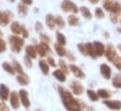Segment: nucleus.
<instances>
[{"label": "nucleus", "mask_w": 121, "mask_h": 111, "mask_svg": "<svg viewBox=\"0 0 121 111\" xmlns=\"http://www.w3.org/2000/svg\"><path fill=\"white\" fill-rule=\"evenodd\" d=\"M59 95L62 100V104L67 111H82L84 109L85 104L80 102V100H77L74 98L72 92L69 90L68 88L59 86L57 88Z\"/></svg>", "instance_id": "nucleus-1"}, {"label": "nucleus", "mask_w": 121, "mask_h": 111, "mask_svg": "<svg viewBox=\"0 0 121 111\" xmlns=\"http://www.w3.org/2000/svg\"><path fill=\"white\" fill-rule=\"evenodd\" d=\"M8 41H9V49L13 53H15V54L21 53V51L23 50L24 45H25V39L23 37L12 34V35L9 36Z\"/></svg>", "instance_id": "nucleus-2"}, {"label": "nucleus", "mask_w": 121, "mask_h": 111, "mask_svg": "<svg viewBox=\"0 0 121 111\" xmlns=\"http://www.w3.org/2000/svg\"><path fill=\"white\" fill-rule=\"evenodd\" d=\"M60 7L64 12H69L70 14H76L79 12L78 6L71 0H63L61 2Z\"/></svg>", "instance_id": "nucleus-3"}, {"label": "nucleus", "mask_w": 121, "mask_h": 111, "mask_svg": "<svg viewBox=\"0 0 121 111\" xmlns=\"http://www.w3.org/2000/svg\"><path fill=\"white\" fill-rule=\"evenodd\" d=\"M104 56H106V58L108 59V61H110V62L113 63V64H114V63L118 59V57H119V56H118L117 50H116V48L114 47L113 44H107V45L105 46V53H104Z\"/></svg>", "instance_id": "nucleus-4"}, {"label": "nucleus", "mask_w": 121, "mask_h": 111, "mask_svg": "<svg viewBox=\"0 0 121 111\" xmlns=\"http://www.w3.org/2000/svg\"><path fill=\"white\" fill-rule=\"evenodd\" d=\"M103 9L111 13L119 14L121 12V5L117 1H108L103 3Z\"/></svg>", "instance_id": "nucleus-5"}, {"label": "nucleus", "mask_w": 121, "mask_h": 111, "mask_svg": "<svg viewBox=\"0 0 121 111\" xmlns=\"http://www.w3.org/2000/svg\"><path fill=\"white\" fill-rule=\"evenodd\" d=\"M69 89L70 91L72 92L73 95H76V96H81L83 93H84V86L83 84L81 83L80 81L78 80H72L70 83H69Z\"/></svg>", "instance_id": "nucleus-6"}, {"label": "nucleus", "mask_w": 121, "mask_h": 111, "mask_svg": "<svg viewBox=\"0 0 121 111\" xmlns=\"http://www.w3.org/2000/svg\"><path fill=\"white\" fill-rule=\"evenodd\" d=\"M13 18V14L10 10H1L0 9V27H7L10 24Z\"/></svg>", "instance_id": "nucleus-7"}, {"label": "nucleus", "mask_w": 121, "mask_h": 111, "mask_svg": "<svg viewBox=\"0 0 121 111\" xmlns=\"http://www.w3.org/2000/svg\"><path fill=\"white\" fill-rule=\"evenodd\" d=\"M18 93H19L21 105L25 108L28 109L31 106V102H30V99H29V93H28V91L26 89H25V88H21Z\"/></svg>", "instance_id": "nucleus-8"}, {"label": "nucleus", "mask_w": 121, "mask_h": 111, "mask_svg": "<svg viewBox=\"0 0 121 111\" xmlns=\"http://www.w3.org/2000/svg\"><path fill=\"white\" fill-rule=\"evenodd\" d=\"M69 72L76 78H78V79H85L86 78V74L83 72V70L79 66H77L75 64H69Z\"/></svg>", "instance_id": "nucleus-9"}, {"label": "nucleus", "mask_w": 121, "mask_h": 111, "mask_svg": "<svg viewBox=\"0 0 121 111\" xmlns=\"http://www.w3.org/2000/svg\"><path fill=\"white\" fill-rule=\"evenodd\" d=\"M25 28H26V26L20 24L18 21H13L10 23V31L12 32L13 35H18V36L22 37V34H23Z\"/></svg>", "instance_id": "nucleus-10"}, {"label": "nucleus", "mask_w": 121, "mask_h": 111, "mask_svg": "<svg viewBox=\"0 0 121 111\" xmlns=\"http://www.w3.org/2000/svg\"><path fill=\"white\" fill-rule=\"evenodd\" d=\"M99 73H100L101 76L104 79H106V80H110L112 78V69L106 63L100 64V66H99Z\"/></svg>", "instance_id": "nucleus-11"}, {"label": "nucleus", "mask_w": 121, "mask_h": 111, "mask_svg": "<svg viewBox=\"0 0 121 111\" xmlns=\"http://www.w3.org/2000/svg\"><path fill=\"white\" fill-rule=\"evenodd\" d=\"M9 104L10 106L13 109H18L21 106V101H20V97H19V93L16 91H11L10 95H9Z\"/></svg>", "instance_id": "nucleus-12"}, {"label": "nucleus", "mask_w": 121, "mask_h": 111, "mask_svg": "<svg viewBox=\"0 0 121 111\" xmlns=\"http://www.w3.org/2000/svg\"><path fill=\"white\" fill-rule=\"evenodd\" d=\"M102 103L104 106H106L111 110L117 111L121 109V102L118 100H109L108 99V100L102 101Z\"/></svg>", "instance_id": "nucleus-13"}, {"label": "nucleus", "mask_w": 121, "mask_h": 111, "mask_svg": "<svg viewBox=\"0 0 121 111\" xmlns=\"http://www.w3.org/2000/svg\"><path fill=\"white\" fill-rule=\"evenodd\" d=\"M10 90L9 87L6 84H0V100L2 101H8L9 99L10 95Z\"/></svg>", "instance_id": "nucleus-14"}, {"label": "nucleus", "mask_w": 121, "mask_h": 111, "mask_svg": "<svg viewBox=\"0 0 121 111\" xmlns=\"http://www.w3.org/2000/svg\"><path fill=\"white\" fill-rule=\"evenodd\" d=\"M93 45H94V50H95V54L97 56V57H99V56H104V53H105V45L102 42H93Z\"/></svg>", "instance_id": "nucleus-15"}, {"label": "nucleus", "mask_w": 121, "mask_h": 111, "mask_svg": "<svg viewBox=\"0 0 121 111\" xmlns=\"http://www.w3.org/2000/svg\"><path fill=\"white\" fill-rule=\"evenodd\" d=\"M45 24H46L47 28H49L50 30H55L56 28V16H54L51 13L46 14V16H45Z\"/></svg>", "instance_id": "nucleus-16"}, {"label": "nucleus", "mask_w": 121, "mask_h": 111, "mask_svg": "<svg viewBox=\"0 0 121 111\" xmlns=\"http://www.w3.org/2000/svg\"><path fill=\"white\" fill-rule=\"evenodd\" d=\"M53 76H54L58 82H60V83H65L66 80H67V74H66L63 71H61L60 69L55 70V71L53 72Z\"/></svg>", "instance_id": "nucleus-17"}, {"label": "nucleus", "mask_w": 121, "mask_h": 111, "mask_svg": "<svg viewBox=\"0 0 121 111\" xmlns=\"http://www.w3.org/2000/svg\"><path fill=\"white\" fill-rule=\"evenodd\" d=\"M17 12L19 14V16L21 17H26L28 12H29V9H28V6L24 4V3H19L17 5Z\"/></svg>", "instance_id": "nucleus-18"}, {"label": "nucleus", "mask_w": 121, "mask_h": 111, "mask_svg": "<svg viewBox=\"0 0 121 111\" xmlns=\"http://www.w3.org/2000/svg\"><path fill=\"white\" fill-rule=\"evenodd\" d=\"M39 69H40L41 73L44 75H48L49 74V73H50V66L47 63L46 59H40V60H39Z\"/></svg>", "instance_id": "nucleus-19"}, {"label": "nucleus", "mask_w": 121, "mask_h": 111, "mask_svg": "<svg viewBox=\"0 0 121 111\" xmlns=\"http://www.w3.org/2000/svg\"><path fill=\"white\" fill-rule=\"evenodd\" d=\"M16 80H17V82H18L19 85L24 86V87L25 86H27L29 84V77H28V75L26 73L21 74H17Z\"/></svg>", "instance_id": "nucleus-20"}, {"label": "nucleus", "mask_w": 121, "mask_h": 111, "mask_svg": "<svg viewBox=\"0 0 121 111\" xmlns=\"http://www.w3.org/2000/svg\"><path fill=\"white\" fill-rule=\"evenodd\" d=\"M26 55L28 56L29 57H31L32 59H36L37 56H38V53H37V50H36V47L35 45H27L26 46Z\"/></svg>", "instance_id": "nucleus-21"}, {"label": "nucleus", "mask_w": 121, "mask_h": 111, "mask_svg": "<svg viewBox=\"0 0 121 111\" xmlns=\"http://www.w3.org/2000/svg\"><path fill=\"white\" fill-rule=\"evenodd\" d=\"M67 21L70 27H78L80 25V19L76 16V14H69L68 16Z\"/></svg>", "instance_id": "nucleus-22"}, {"label": "nucleus", "mask_w": 121, "mask_h": 111, "mask_svg": "<svg viewBox=\"0 0 121 111\" xmlns=\"http://www.w3.org/2000/svg\"><path fill=\"white\" fill-rule=\"evenodd\" d=\"M97 93H98L99 97L103 99V100H108L112 96V92L106 88H99V89H98Z\"/></svg>", "instance_id": "nucleus-23"}, {"label": "nucleus", "mask_w": 121, "mask_h": 111, "mask_svg": "<svg viewBox=\"0 0 121 111\" xmlns=\"http://www.w3.org/2000/svg\"><path fill=\"white\" fill-rule=\"evenodd\" d=\"M54 48H55L56 53L59 56H61V57H62V56H66L68 51H67V49L65 48V46L61 45V44L57 43V42H56V43L54 44Z\"/></svg>", "instance_id": "nucleus-24"}, {"label": "nucleus", "mask_w": 121, "mask_h": 111, "mask_svg": "<svg viewBox=\"0 0 121 111\" xmlns=\"http://www.w3.org/2000/svg\"><path fill=\"white\" fill-rule=\"evenodd\" d=\"M2 68L4 69V71H6V72H7L8 74H9L10 75H14V74H16L12 63H9V62H7V61H6V62H3Z\"/></svg>", "instance_id": "nucleus-25"}, {"label": "nucleus", "mask_w": 121, "mask_h": 111, "mask_svg": "<svg viewBox=\"0 0 121 111\" xmlns=\"http://www.w3.org/2000/svg\"><path fill=\"white\" fill-rule=\"evenodd\" d=\"M79 11L81 12V14H82V16L84 18H86V19H91L92 18V13H91L90 9L87 7H86V6L80 7L79 8Z\"/></svg>", "instance_id": "nucleus-26"}, {"label": "nucleus", "mask_w": 121, "mask_h": 111, "mask_svg": "<svg viewBox=\"0 0 121 111\" xmlns=\"http://www.w3.org/2000/svg\"><path fill=\"white\" fill-rule=\"evenodd\" d=\"M86 53L87 56H90L92 58H97V56L95 54V50H94V45L93 42H86Z\"/></svg>", "instance_id": "nucleus-27"}, {"label": "nucleus", "mask_w": 121, "mask_h": 111, "mask_svg": "<svg viewBox=\"0 0 121 111\" xmlns=\"http://www.w3.org/2000/svg\"><path fill=\"white\" fill-rule=\"evenodd\" d=\"M112 85L114 86V88L121 89V74H117L112 78Z\"/></svg>", "instance_id": "nucleus-28"}, {"label": "nucleus", "mask_w": 121, "mask_h": 111, "mask_svg": "<svg viewBox=\"0 0 121 111\" xmlns=\"http://www.w3.org/2000/svg\"><path fill=\"white\" fill-rule=\"evenodd\" d=\"M56 40L57 43H59V44L63 45V46H65L67 44V39H66L65 35L63 33L59 32V31H57L56 34Z\"/></svg>", "instance_id": "nucleus-29"}, {"label": "nucleus", "mask_w": 121, "mask_h": 111, "mask_svg": "<svg viewBox=\"0 0 121 111\" xmlns=\"http://www.w3.org/2000/svg\"><path fill=\"white\" fill-rule=\"evenodd\" d=\"M58 66H59V69L61 71H63L66 74H69L70 73L69 72V67L68 63L64 59H59L58 60Z\"/></svg>", "instance_id": "nucleus-30"}, {"label": "nucleus", "mask_w": 121, "mask_h": 111, "mask_svg": "<svg viewBox=\"0 0 121 111\" xmlns=\"http://www.w3.org/2000/svg\"><path fill=\"white\" fill-rule=\"evenodd\" d=\"M36 47V50H37V53H38V56H39L40 57H47V53H46V50L44 49V47L42 46V44L39 42L38 44L35 45Z\"/></svg>", "instance_id": "nucleus-31"}, {"label": "nucleus", "mask_w": 121, "mask_h": 111, "mask_svg": "<svg viewBox=\"0 0 121 111\" xmlns=\"http://www.w3.org/2000/svg\"><path fill=\"white\" fill-rule=\"evenodd\" d=\"M86 93H87V97L89 98L90 101H92V102H97V101H99V97L97 91H95V90H93V89H87Z\"/></svg>", "instance_id": "nucleus-32"}, {"label": "nucleus", "mask_w": 121, "mask_h": 111, "mask_svg": "<svg viewBox=\"0 0 121 111\" xmlns=\"http://www.w3.org/2000/svg\"><path fill=\"white\" fill-rule=\"evenodd\" d=\"M12 65H13L14 70H15V72H16L17 74H24V73H25V72H24V69H23V66H22L21 63L18 62L17 60H13V61H12Z\"/></svg>", "instance_id": "nucleus-33"}, {"label": "nucleus", "mask_w": 121, "mask_h": 111, "mask_svg": "<svg viewBox=\"0 0 121 111\" xmlns=\"http://www.w3.org/2000/svg\"><path fill=\"white\" fill-rule=\"evenodd\" d=\"M56 28H65V25H66V22L63 19V17H61L59 15H56Z\"/></svg>", "instance_id": "nucleus-34"}, {"label": "nucleus", "mask_w": 121, "mask_h": 111, "mask_svg": "<svg viewBox=\"0 0 121 111\" xmlns=\"http://www.w3.org/2000/svg\"><path fill=\"white\" fill-rule=\"evenodd\" d=\"M95 17L98 19H103L105 17L104 10L101 8H96L95 9Z\"/></svg>", "instance_id": "nucleus-35"}, {"label": "nucleus", "mask_w": 121, "mask_h": 111, "mask_svg": "<svg viewBox=\"0 0 121 111\" xmlns=\"http://www.w3.org/2000/svg\"><path fill=\"white\" fill-rule=\"evenodd\" d=\"M39 40H40V42H46V43H50V42H51V38H50V36H49L48 34H46V33H43V32L39 33Z\"/></svg>", "instance_id": "nucleus-36"}, {"label": "nucleus", "mask_w": 121, "mask_h": 111, "mask_svg": "<svg viewBox=\"0 0 121 111\" xmlns=\"http://www.w3.org/2000/svg\"><path fill=\"white\" fill-rule=\"evenodd\" d=\"M24 64L25 66L27 68V69H31L33 67V61H32V58L29 57L28 56H24Z\"/></svg>", "instance_id": "nucleus-37"}, {"label": "nucleus", "mask_w": 121, "mask_h": 111, "mask_svg": "<svg viewBox=\"0 0 121 111\" xmlns=\"http://www.w3.org/2000/svg\"><path fill=\"white\" fill-rule=\"evenodd\" d=\"M77 47H78L79 52H80L82 55L87 56V53H86V43H84V42H80V43H78Z\"/></svg>", "instance_id": "nucleus-38"}, {"label": "nucleus", "mask_w": 121, "mask_h": 111, "mask_svg": "<svg viewBox=\"0 0 121 111\" xmlns=\"http://www.w3.org/2000/svg\"><path fill=\"white\" fill-rule=\"evenodd\" d=\"M7 42L3 39V37H0V54L4 53L7 50Z\"/></svg>", "instance_id": "nucleus-39"}, {"label": "nucleus", "mask_w": 121, "mask_h": 111, "mask_svg": "<svg viewBox=\"0 0 121 111\" xmlns=\"http://www.w3.org/2000/svg\"><path fill=\"white\" fill-rule=\"evenodd\" d=\"M43 25H42V23L41 22H39V21H37L36 23H35V31L36 32H38V33H41L42 31H43Z\"/></svg>", "instance_id": "nucleus-40"}, {"label": "nucleus", "mask_w": 121, "mask_h": 111, "mask_svg": "<svg viewBox=\"0 0 121 111\" xmlns=\"http://www.w3.org/2000/svg\"><path fill=\"white\" fill-rule=\"evenodd\" d=\"M46 61H47V63L49 64V66H50V67H56V60H55V58H54L53 56H47V58H46Z\"/></svg>", "instance_id": "nucleus-41"}, {"label": "nucleus", "mask_w": 121, "mask_h": 111, "mask_svg": "<svg viewBox=\"0 0 121 111\" xmlns=\"http://www.w3.org/2000/svg\"><path fill=\"white\" fill-rule=\"evenodd\" d=\"M110 20H111L112 23L117 24V23L119 21V14H117V13H111V14H110Z\"/></svg>", "instance_id": "nucleus-42"}, {"label": "nucleus", "mask_w": 121, "mask_h": 111, "mask_svg": "<svg viewBox=\"0 0 121 111\" xmlns=\"http://www.w3.org/2000/svg\"><path fill=\"white\" fill-rule=\"evenodd\" d=\"M0 111H9V106L5 103V101L0 100Z\"/></svg>", "instance_id": "nucleus-43"}, {"label": "nucleus", "mask_w": 121, "mask_h": 111, "mask_svg": "<svg viewBox=\"0 0 121 111\" xmlns=\"http://www.w3.org/2000/svg\"><path fill=\"white\" fill-rule=\"evenodd\" d=\"M66 56H67V58L69 59V61H70V62H74L75 61V56H74V55L71 53V52H69V51H68L67 52V55H66Z\"/></svg>", "instance_id": "nucleus-44"}, {"label": "nucleus", "mask_w": 121, "mask_h": 111, "mask_svg": "<svg viewBox=\"0 0 121 111\" xmlns=\"http://www.w3.org/2000/svg\"><path fill=\"white\" fill-rule=\"evenodd\" d=\"M21 2L26 4V5H27V6H30V5L33 4V0H21Z\"/></svg>", "instance_id": "nucleus-45"}, {"label": "nucleus", "mask_w": 121, "mask_h": 111, "mask_svg": "<svg viewBox=\"0 0 121 111\" xmlns=\"http://www.w3.org/2000/svg\"><path fill=\"white\" fill-rule=\"evenodd\" d=\"M88 1L90 2L91 4H94V5H95V4H98L99 0H88Z\"/></svg>", "instance_id": "nucleus-46"}, {"label": "nucleus", "mask_w": 121, "mask_h": 111, "mask_svg": "<svg viewBox=\"0 0 121 111\" xmlns=\"http://www.w3.org/2000/svg\"><path fill=\"white\" fill-rule=\"evenodd\" d=\"M0 37H3V31L1 30V28H0Z\"/></svg>", "instance_id": "nucleus-47"}, {"label": "nucleus", "mask_w": 121, "mask_h": 111, "mask_svg": "<svg viewBox=\"0 0 121 111\" xmlns=\"http://www.w3.org/2000/svg\"><path fill=\"white\" fill-rule=\"evenodd\" d=\"M117 31H118V32L121 34V28H117Z\"/></svg>", "instance_id": "nucleus-48"}, {"label": "nucleus", "mask_w": 121, "mask_h": 111, "mask_svg": "<svg viewBox=\"0 0 121 111\" xmlns=\"http://www.w3.org/2000/svg\"><path fill=\"white\" fill-rule=\"evenodd\" d=\"M9 2H11V3H14L15 2V0H8Z\"/></svg>", "instance_id": "nucleus-49"}, {"label": "nucleus", "mask_w": 121, "mask_h": 111, "mask_svg": "<svg viewBox=\"0 0 121 111\" xmlns=\"http://www.w3.org/2000/svg\"><path fill=\"white\" fill-rule=\"evenodd\" d=\"M118 49H119V51L121 52V44H119V45H118Z\"/></svg>", "instance_id": "nucleus-50"}, {"label": "nucleus", "mask_w": 121, "mask_h": 111, "mask_svg": "<svg viewBox=\"0 0 121 111\" xmlns=\"http://www.w3.org/2000/svg\"><path fill=\"white\" fill-rule=\"evenodd\" d=\"M104 2H108V1H113V0H103Z\"/></svg>", "instance_id": "nucleus-51"}, {"label": "nucleus", "mask_w": 121, "mask_h": 111, "mask_svg": "<svg viewBox=\"0 0 121 111\" xmlns=\"http://www.w3.org/2000/svg\"><path fill=\"white\" fill-rule=\"evenodd\" d=\"M120 25H121V19H120Z\"/></svg>", "instance_id": "nucleus-52"}]
</instances>
